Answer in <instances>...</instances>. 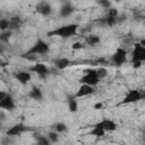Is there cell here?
Wrapping results in <instances>:
<instances>
[{"label": "cell", "mask_w": 145, "mask_h": 145, "mask_svg": "<svg viewBox=\"0 0 145 145\" xmlns=\"http://www.w3.org/2000/svg\"><path fill=\"white\" fill-rule=\"evenodd\" d=\"M79 29V24L71 23V24H66L62 26H59L57 28H53L52 31L48 32V36H57L60 39H69L75 36L78 33Z\"/></svg>", "instance_id": "6da1fadb"}, {"label": "cell", "mask_w": 145, "mask_h": 145, "mask_svg": "<svg viewBox=\"0 0 145 145\" xmlns=\"http://www.w3.org/2000/svg\"><path fill=\"white\" fill-rule=\"evenodd\" d=\"M50 52V45L48 42H45L43 39L39 37L32 45L31 48L23 54L24 58L28 57H35V56H44Z\"/></svg>", "instance_id": "7a4b0ae2"}, {"label": "cell", "mask_w": 145, "mask_h": 145, "mask_svg": "<svg viewBox=\"0 0 145 145\" xmlns=\"http://www.w3.org/2000/svg\"><path fill=\"white\" fill-rule=\"evenodd\" d=\"M100 80H101V79L97 77L96 70H95L94 68H89V69L84 70V75L80 77L79 83H80V84H87V85H91V86L96 87V86L99 85Z\"/></svg>", "instance_id": "3957f363"}, {"label": "cell", "mask_w": 145, "mask_h": 145, "mask_svg": "<svg viewBox=\"0 0 145 145\" xmlns=\"http://www.w3.org/2000/svg\"><path fill=\"white\" fill-rule=\"evenodd\" d=\"M133 61H145V41L142 40L134 44L131 51V62Z\"/></svg>", "instance_id": "277c9868"}, {"label": "cell", "mask_w": 145, "mask_h": 145, "mask_svg": "<svg viewBox=\"0 0 145 145\" xmlns=\"http://www.w3.org/2000/svg\"><path fill=\"white\" fill-rule=\"evenodd\" d=\"M142 97H143V94H142V92L139 89L131 88L126 93V95L119 102V104H134V103L139 102L142 100Z\"/></svg>", "instance_id": "5b68a950"}, {"label": "cell", "mask_w": 145, "mask_h": 145, "mask_svg": "<svg viewBox=\"0 0 145 145\" xmlns=\"http://www.w3.org/2000/svg\"><path fill=\"white\" fill-rule=\"evenodd\" d=\"M127 50L125 49V48H122V46H119V48H117L116 49V51L112 53V56H111V61H112V63H114L116 66H118V67H120V66H122L123 63H126L127 62Z\"/></svg>", "instance_id": "8992f818"}, {"label": "cell", "mask_w": 145, "mask_h": 145, "mask_svg": "<svg viewBox=\"0 0 145 145\" xmlns=\"http://www.w3.org/2000/svg\"><path fill=\"white\" fill-rule=\"evenodd\" d=\"M29 71L36 74L40 78H45V77L50 74V68H49L45 63H42V62H35V63L29 68Z\"/></svg>", "instance_id": "52a82bcc"}, {"label": "cell", "mask_w": 145, "mask_h": 145, "mask_svg": "<svg viewBox=\"0 0 145 145\" xmlns=\"http://www.w3.org/2000/svg\"><path fill=\"white\" fill-rule=\"evenodd\" d=\"M94 93H95V87L94 86H91V85H87V84H80L74 96L76 99H82V97L89 96Z\"/></svg>", "instance_id": "ba28073f"}, {"label": "cell", "mask_w": 145, "mask_h": 145, "mask_svg": "<svg viewBox=\"0 0 145 145\" xmlns=\"http://www.w3.org/2000/svg\"><path fill=\"white\" fill-rule=\"evenodd\" d=\"M27 127L23 123V122H18L12 125L11 127H9L6 131V136L7 137H16V136H20L24 131H26Z\"/></svg>", "instance_id": "9c48e42d"}, {"label": "cell", "mask_w": 145, "mask_h": 145, "mask_svg": "<svg viewBox=\"0 0 145 145\" xmlns=\"http://www.w3.org/2000/svg\"><path fill=\"white\" fill-rule=\"evenodd\" d=\"M0 109L5 111H14L16 109L15 99L10 94H7L2 100H0Z\"/></svg>", "instance_id": "30bf717a"}, {"label": "cell", "mask_w": 145, "mask_h": 145, "mask_svg": "<svg viewBox=\"0 0 145 145\" xmlns=\"http://www.w3.org/2000/svg\"><path fill=\"white\" fill-rule=\"evenodd\" d=\"M35 11L43 17H48L52 14V6L48 1H40L35 6Z\"/></svg>", "instance_id": "8fae6325"}, {"label": "cell", "mask_w": 145, "mask_h": 145, "mask_svg": "<svg viewBox=\"0 0 145 145\" xmlns=\"http://www.w3.org/2000/svg\"><path fill=\"white\" fill-rule=\"evenodd\" d=\"M97 126H100L105 133H113L118 129V125L114 120L112 119H102L101 121H99L97 123H95Z\"/></svg>", "instance_id": "7c38bea8"}, {"label": "cell", "mask_w": 145, "mask_h": 145, "mask_svg": "<svg viewBox=\"0 0 145 145\" xmlns=\"http://www.w3.org/2000/svg\"><path fill=\"white\" fill-rule=\"evenodd\" d=\"M15 78L20 85H27L32 80V72L28 70H19L15 72Z\"/></svg>", "instance_id": "4fadbf2b"}, {"label": "cell", "mask_w": 145, "mask_h": 145, "mask_svg": "<svg viewBox=\"0 0 145 145\" xmlns=\"http://www.w3.org/2000/svg\"><path fill=\"white\" fill-rule=\"evenodd\" d=\"M74 11H75V7L69 1H67V2H63L62 6L60 7V9H59V16L61 18H68V17H70L74 14Z\"/></svg>", "instance_id": "5bb4252c"}, {"label": "cell", "mask_w": 145, "mask_h": 145, "mask_svg": "<svg viewBox=\"0 0 145 145\" xmlns=\"http://www.w3.org/2000/svg\"><path fill=\"white\" fill-rule=\"evenodd\" d=\"M27 95L29 99H32L34 101H42V99H43V93L39 87H32Z\"/></svg>", "instance_id": "9a60e30c"}, {"label": "cell", "mask_w": 145, "mask_h": 145, "mask_svg": "<svg viewBox=\"0 0 145 145\" xmlns=\"http://www.w3.org/2000/svg\"><path fill=\"white\" fill-rule=\"evenodd\" d=\"M67 106H68V111L70 113H76L79 109L77 99L75 96H69L68 100H67Z\"/></svg>", "instance_id": "2e32d148"}, {"label": "cell", "mask_w": 145, "mask_h": 145, "mask_svg": "<svg viewBox=\"0 0 145 145\" xmlns=\"http://www.w3.org/2000/svg\"><path fill=\"white\" fill-rule=\"evenodd\" d=\"M101 43V37L96 34H91L88 36L85 37V44L86 45H91V46H96Z\"/></svg>", "instance_id": "e0dca14e"}, {"label": "cell", "mask_w": 145, "mask_h": 145, "mask_svg": "<svg viewBox=\"0 0 145 145\" xmlns=\"http://www.w3.org/2000/svg\"><path fill=\"white\" fill-rule=\"evenodd\" d=\"M91 136H93V137H96V138H102V137H104L105 136V131L100 127V126H97V125H94L93 127H92V129L89 130V133H88Z\"/></svg>", "instance_id": "ac0fdd59"}, {"label": "cell", "mask_w": 145, "mask_h": 145, "mask_svg": "<svg viewBox=\"0 0 145 145\" xmlns=\"http://www.w3.org/2000/svg\"><path fill=\"white\" fill-rule=\"evenodd\" d=\"M20 24H22V20H20V18L18 16H14V17L9 18V29L14 31V29L19 28Z\"/></svg>", "instance_id": "d6986e66"}, {"label": "cell", "mask_w": 145, "mask_h": 145, "mask_svg": "<svg viewBox=\"0 0 145 145\" xmlns=\"http://www.w3.org/2000/svg\"><path fill=\"white\" fill-rule=\"evenodd\" d=\"M56 66L59 70H63V69H66L67 67L70 66V60L68 58H60L56 61Z\"/></svg>", "instance_id": "ffe728a7"}, {"label": "cell", "mask_w": 145, "mask_h": 145, "mask_svg": "<svg viewBox=\"0 0 145 145\" xmlns=\"http://www.w3.org/2000/svg\"><path fill=\"white\" fill-rule=\"evenodd\" d=\"M53 128H54V130L58 133V134H66L67 131H68V126H67V123H65V122H62V121H60V122H57L54 126H53Z\"/></svg>", "instance_id": "44dd1931"}, {"label": "cell", "mask_w": 145, "mask_h": 145, "mask_svg": "<svg viewBox=\"0 0 145 145\" xmlns=\"http://www.w3.org/2000/svg\"><path fill=\"white\" fill-rule=\"evenodd\" d=\"M12 35V31L11 29H7V31H2L0 32V42L2 43H8L10 37Z\"/></svg>", "instance_id": "7402d4cb"}, {"label": "cell", "mask_w": 145, "mask_h": 145, "mask_svg": "<svg viewBox=\"0 0 145 145\" xmlns=\"http://www.w3.org/2000/svg\"><path fill=\"white\" fill-rule=\"evenodd\" d=\"M46 136H48V138H49V140H50L51 144L59 143V140H60V134H58L56 130H51V131H49V134H48Z\"/></svg>", "instance_id": "603a6c76"}, {"label": "cell", "mask_w": 145, "mask_h": 145, "mask_svg": "<svg viewBox=\"0 0 145 145\" xmlns=\"http://www.w3.org/2000/svg\"><path fill=\"white\" fill-rule=\"evenodd\" d=\"M35 139H36V143L40 144V145H50V140L48 138V136H43V135H36L35 136Z\"/></svg>", "instance_id": "cb8c5ba5"}, {"label": "cell", "mask_w": 145, "mask_h": 145, "mask_svg": "<svg viewBox=\"0 0 145 145\" xmlns=\"http://www.w3.org/2000/svg\"><path fill=\"white\" fill-rule=\"evenodd\" d=\"M95 70H96V75H97V77L100 79H103V78H105L108 76V69L105 67H99Z\"/></svg>", "instance_id": "d4e9b609"}, {"label": "cell", "mask_w": 145, "mask_h": 145, "mask_svg": "<svg viewBox=\"0 0 145 145\" xmlns=\"http://www.w3.org/2000/svg\"><path fill=\"white\" fill-rule=\"evenodd\" d=\"M9 29V19L8 18H0V32Z\"/></svg>", "instance_id": "484cf974"}, {"label": "cell", "mask_w": 145, "mask_h": 145, "mask_svg": "<svg viewBox=\"0 0 145 145\" xmlns=\"http://www.w3.org/2000/svg\"><path fill=\"white\" fill-rule=\"evenodd\" d=\"M86 44L82 41H77V42H74L72 45H71V50L74 51H77V50H82V49H85Z\"/></svg>", "instance_id": "4316f807"}, {"label": "cell", "mask_w": 145, "mask_h": 145, "mask_svg": "<svg viewBox=\"0 0 145 145\" xmlns=\"http://www.w3.org/2000/svg\"><path fill=\"white\" fill-rule=\"evenodd\" d=\"M106 17H110V18H118V10L113 7H110L108 9V15Z\"/></svg>", "instance_id": "83f0119b"}, {"label": "cell", "mask_w": 145, "mask_h": 145, "mask_svg": "<svg viewBox=\"0 0 145 145\" xmlns=\"http://www.w3.org/2000/svg\"><path fill=\"white\" fill-rule=\"evenodd\" d=\"M97 3H99L102 8H104V9H109V8L111 7V2H110V0H99Z\"/></svg>", "instance_id": "f1b7e54d"}, {"label": "cell", "mask_w": 145, "mask_h": 145, "mask_svg": "<svg viewBox=\"0 0 145 145\" xmlns=\"http://www.w3.org/2000/svg\"><path fill=\"white\" fill-rule=\"evenodd\" d=\"M131 63H133V68L134 69H138V68H140L143 66V62L142 61H133Z\"/></svg>", "instance_id": "f546056e"}, {"label": "cell", "mask_w": 145, "mask_h": 145, "mask_svg": "<svg viewBox=\"0 0 145 145\" xmlns=\"http://www.w3.org/2000/svg\"><path fill=\"white\" fill-rule=\"evenodd\" d=\"M103 108V103L102 102H96V103H94V105H93V109L94 110H101Z\"/></svg>", "instance_id": "4dcf8cb0"}, {"label": "cell", "mask_w": 145, "mask_h": 145, "mask_svg": "<svg viewBox=\"0 0 145 145\" xmlns=\"http://www.w3.org/2000/svg\"><path fill=\"white\" fill-rule=\"evenodd\" d=\"M6 118H7V114H6L5 110H1V109H0V121L3 122V121L6 120Z\"/></svg>", "instance_id": "1f68e13d"}, {"label": "cell", "mask_w": 145, "mask_h": 145, "mask_svg": "<svg viewBox=\"0 0 145 145\" xmlns=\"http://www.w3.org/2000/svg\"><path fill=\"white\" fill-rule=\"evenodd\" d=\"M7 94H8V93H7L6 91H2V89H0V100H2V99H3V97L7 95Z\"/></svg>", "instance_id": "d6a6232c"}, {"label": "cell", "mask_w": 145, "mask_h": 145, "mask_svg": "<svg viewBox=\"0 0 145 145\" xmlns=\"http://www.w3.org/2000/svg\"><path fill=\"white\" fill-rule=\"evenodd\" d=\"M59 1H61V2H62V3H63V2H67V1H68V0H59Z\"/></svg>", "instance_id": "836d02e7"}, {"label": "cell", "mask_w": 145, "mask_h": 145, "mask_svg": "<svg viewBox=\"0 0 145 145\" xmlns=\"http://www.w3.org/2000/svg\"><path fill=\"white\" fill-rule=\"evenodd\" d=\"M114 1H116V2H121L122 0H114Z\"/></svg>", "instance_id": "e575fe53"}, {"label": "cell", "mask_w": 145, "mask_h": 145, "mask_svg": "<svg viewBox=\"0 0 145 145\" xmlns=\"http://www.w3.org/2000/svg\"><path fill=\"white\" fill-rule=\"evenodd\" d=\"M1 127H2V122L0 121V129H1Z\"/></svg>", "instance_id": "d590c367"}, {"label": "cell", "mask_w": 145, "mask_h": 145, "mask_svg": "<svg viewBox=\"0 0 145 145\" xmlns=\"http://www.w3.org/2000/svg\"><path fill=\"white\" fill-rule=\"evenodd\" d=\"M0 18H1V14H0Z\"/></svg>", "instance_id": "8d00e7d4"}]
</instances>
